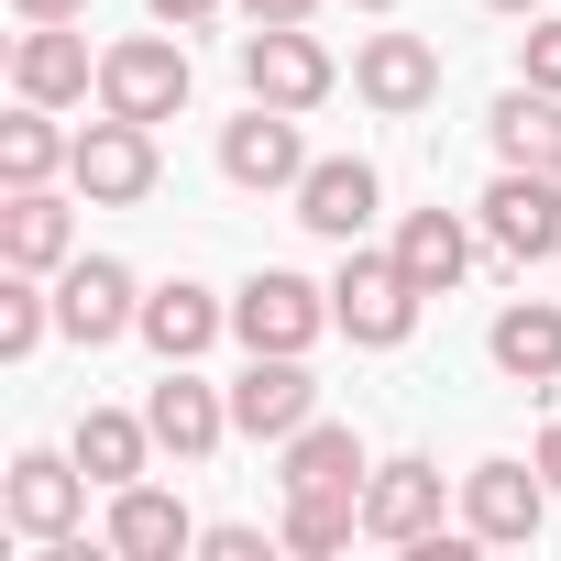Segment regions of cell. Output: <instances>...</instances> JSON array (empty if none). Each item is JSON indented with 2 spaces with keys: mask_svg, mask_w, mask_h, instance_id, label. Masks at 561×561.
Wrapping results in <instances>:
<instances>
[{
  "mask_svg": "<svg viewBox=\"0 0 561 561\" xmlns=\"http://www.w3.org/2000/svg\"><path fill=\"white\" fill-rule=\"evenodd\" d=\"M419 309H430V287H419L397 253L342 242V275H331V331H342L353 353H397V342L419 331Z\"/></svg>",
  "mask_w": 561,
  "mask_h": 561,
  "instance_id": "1",
  "label": "cell"
},
{
  "mask_svg": "<svg viewBox=\"0 0 561 561\" xmlns=\"http://www.w3.org/2000/svg\"><path fill=\"white\" fill-rule=\"evenodd\" d=\"M187 89H198V67H187L176 34H122V45H100V111H122V122H176Z\"/></svg>",
  "mask_w": 561,
  "mask_h": 561,
  "instance_id": "2",
  "label": "cell"
},
{
  "mask_svg": "<svg viewBox=\"0 0 561 561\" xmlns=\"http://www.w3.org/2000/svg\"><path fill=\"white\" fill-rule=\"evenodd\" d=\"M320 331H331V287H309L298 264L242 275V298H231V342L242 353H309Z\"/></svg>",
  "mask_w": 561,
  "mask_h": 561,
  "instance_id": "3",
  "label": "cell"
},
{
  "mask_svg": "<svg viewBox=\"0 0 561 561\" xmlns=\"http://www.w3.org/2000/svg\"><path fill=\"white\" fill-rule=\"evenodd\" d=\"M242 89H253L264 111H320V100L342 89V67H331V45H320L309 23H253V34H242Z\"/></svg>",
  "mask_w": 561,
  "mask_h": 561,
  "instance_id": "4",
  "label": "cell"
},
{
  "mask_svg": "<svg viewBox=\"0 0 561 561\" xmlns=\"http://www.w3.org/2000/svg\"><path fill=\"white\" fill-rule=\"evenodd\" d=\"M0 517H12L23 539H78V517H89V462H78V451H12V473H0Z\"/></svg>",
  "mask_w": 561,
  "mask_h": 561,
  "instance_id": "5",
  "label": "cell"
},
{
  "mask_svg": "<svg viewBox=\"0 0 561 561\" xmlns=\"http://www.w3.org/2000/svg\"><path fill=\"white\" fill-rule=\"evenodd\" d=\"M67 176H78V198H89V209H133V198H154V122L100 111V122L78 133Z\"/></svg>",
  "mask_w": 561,
  "mask_h": 561,
  "instance_id": "6",
  "label": "cell"
},
{
  "mask_svg": "<svg viewBox=\"0 0 561 561\" xmlns=\"http://www.w3.org/2000/svg\"><path fill=\"white\" fill-rule=\"evenodd\" d=\"M539 517H550V473H539V462H473V473H462V528H473L484 550H528Z\"/></svg>",
  "mask_w": 561,
  "mask_h": 561,
  "instance_id": "7",
  "label": "cell"
},
{
  "mask_svg": "<svg viewBox=\"0 0 561 561\" xmlns=\"http://www.w3.org/2000/svg\"><path fill=\"white\" fill-rule=\"evenodd\" d=\"M320 419V386H309V353H253L231 375V430L242 440H298Z\"/></svg>",
  "mask_w": 561,
  "mask_h": 561,
  "instance_id": "8",
  "label": "cell"
},
{
  "mask_svg": "<svg viewBox=\"0 0 561 561\" xmlns=\"http://www.w3.org/2000/svg\"><path fill=\"white\" fill-rule=\"evenodd\" d=\"M353 100L386 111V122L430 111V100H440V45H430V34H364V45H353Z\"/></svg>",
  "mask_w": 561,
  "mask_h": 561,
  "instance_id": "9",
  "label": "cell"
},
{
  "mask_svg": "<svg viewBox=\"0 0 561 561\" xmlns=\"http://www.w3.org/2000/svg\"><path fill=\"white\" fill-rule=\"evenodd\" d=\"M484 242L506 253V264H539V253H561V176H539V165H506L495 187H484Z\"/></svg>",
  "mask_w": 561,
  "mask_h": 561,
  "instance_id": "10",
  "label": "cell"
},
{
  "mask_svg": "<svg viewBox=\"0 0 561 561\" xmlns=\"http://www.w3.org/2000/svg\"><path fill=\"white\" fill-rule=\"evenodd\" d=\"M133 320H144L133 264H111V253H78V264L56 275V331H67V342H89V353H100V342H122Z\"/></svg>",
  "mask_w": 561,
  "mask_h": 561,
  "instance_id": "11",
  "label": "cell"
},
{
  "mask_svg": "<svg viewBox=\"0 0 561 561\" xmlns=\"http://www.w3.org/2000/svg\"><path fill=\"white\" fill-rule=\"evenodd\" d=\"M220 176H231V187H253V198H264V187H298V176H309L298 111H264V100H253L242 122H220Z\"/></svg>",
  "mask_w": 561,
  "mask_h": 561,
  "instance_id": "12",
  "label": "cell"
},
{
  "mask_svg": "<svg viewBox=\"0 0 561 561\" xmlns=\"http://www.w3.org/2000/svg\"><path fill=\"white\" fill-rule=\"evenodd\" d=\"M144 419H154V451H176V462H209V451L231 440V397H220V386H198L187 364H165V375H154Z\"/></svg>",
  "mask_w": 561,
  "mask_h": 561,
  "instance_id": "13",
  "label": "cell"
},
{
  "mask_svg": "<svg viewBox=\"0 0 561 561\" xmlns=\"http://www.w3.org/2000/svg\"><path fill=\"white\" fill-rule=\"evenodd\" d=\"M364 539H397V550H419V539H440V462H375L364 473Z\"/></svg>",
  "mask_w": 561,
  "mask_h": 561,
  "instance_id": "14",
  "label": "cell"
},
{
  "mask_svg": "<svg viewBox=\"0 0 561 561\" xmlns=\"http://www.w3.org/2000/svg\"><path fill=\"white\" fill-rule=\"evenodd\" d=\"M12 89H23V100H45V111L89 100V89H100L89 34H78V23H23V45H12Z\"/></svg>",
  "mask_w": 561,
  "mask_h": 561,
  "instance_id": "15",
  "label": "cell"
},
{
  "mask_svg": "<svg viewBox=\"0 0 561 561\" xmlns=\"http://www.w3.org/2000/svg\"><path fill=\"white\" fill-rule=\"evenodd\" d=\"M287 198H298V220H309L320 242H364V220H375V198H386V187H375V165H364V154H309V176H298Z\"/></svg>",
  "mask_w": 561,
  "mask_h": 561,
  "instance_id": "16",
  "label": "cell"
},
{
  "mask_svg": "<svg viewBox=\"0 0 561 561\" xmlns=\"http://www.w3.org/2000/svg\"><path fill=\"white\" fill-rule=\"evenodd\" d=\"M0 264L67 275V264H78V209H67L56 187H12V198H0Z\"/></svg>",
  "mask_w": 561,
  "mask_h": 561,
  "instance_id": "17",
  "label": "cell"
},
{
  "mask_svg": "<svg viewBox=\"0 0 561 561\" xmlns=\"http://www.w3.org/2000/svg\"><path fill=\"white\" fill-rule=\"evenodd\" d=\"M364 440L342 430V419H309L298 440H275V484H287V495H364Z\"/></svg>",
  "mask_w": 561,
  "mask_h": 561,
  "instance_id": "18",
  "label": "cell"
},
{
  "mask_svg": "<svg viewBox=\"0 0 561 561\" xmlns=\"http://www.w3.org/2000/svg\"><path fill=\"white\" fill-rule=\"evenodd\" d=\"M198 550V517L165 484H111V561H176Z\"/></svg>",
  "mask_w": 561,
  "mask_h": 561,
  "instance_id": "19",
  "label": "cell"
},
{
  "mask_svg": "<svg viewBox=\"0 0 561 561\" xmlns=\"http://www.w3.org/2000/svg\"><path fill=\"white\" fill-rule=\"evenodd\" d=\"M144 342H154V364H198L220 331H231V309L209 298V287H187V275H176V287H144V320H133Z\"/></svg>",
  "mask_w": 561,
  "mask_h": 561,
  "instance_id": "20",
  "label": "cell"
},
{
  "mask_svg": "<svg viewBox=\"0 0 561 561\" xmlns=\"http://www.w3.org/2000/svg\"><path fill=\"white\" fill-rule=\"evenodd\" d=\"M484 353H495V375H506V386H561V309H550V298L495 309Z\"/></svg>",
  "mask_w": 561,
  "mask_h": 561,
  "instance_id": "21",
  "label": "cell"
},
{
  "mask_svg": "<svg viewBox=\"0 0 561 561\" xmlns=\"http://www.w3.org/2000/svg\"><path fill=\"white\" fill-rule=\"evenodd\" d=\"M484 133H495V165H539V176H561V89H506L495 111H484Z\"/></svg>",
  "mask_w": 561,
  "mask_h": 561,
  "instance_id": "22",
  "label": "cell"
},
{
  "mask_svg": "<svg viewBox=\"0 0 561 561\" xmlns=\"http://www.w3.org/2000/svg\"><path fill=\"white\" fill-rule=\"evenodd\" d=\"M397 264L419 275L430 298H451L462 275H473V220H462V209H408V220H397Z\"/></svg>",
  "mask_w": 561,
  "mask_h": 561,
  "instance_id": "23",
  "label": "cell"
},
{
  "mask_svg": "<svg viewBox=\"0 0 561 561\" xmlns=\"http://www.w3.org/2000/svg\"><path fill=\"white\" fill-rule=\"evenodd\" d=\"M67 451L89 462V484H100V495H111V484H144V462H154V419H133V408H89Z\"/></svg>",
  "mask_w": 561,
  "mask_h": 561,
  "instance_id": "24",
  "label": "cell"
},
{
  "mask_svg": "<svg viewBox=\"0 0 561 561\" xmlns=\"http://www.w3.org/2000/svg\"><path fill=\"white\" fill-rule=\"evenodd\" d=\"M78 144L56 133V111L45 100H23L12 122H0V187H56V165H67Z\"/></svg>",
  "mask_w": 561,
  "mask_h": 561,
  "instance_id": "25",
  "label": "cell"
},
{
  "mask_svg": "<svg viewBox=\"0 0 561 561\" xmlns=\"http://www.w3.org/2000/svg\"><path fill=\"white\" fill-rule=\"evenodd\" d=\"M275 539L309 550V561H331V550L364 539V495H287V528H275Z\"/></svg>",
  "mask_w": 561,
  "mask_h": 561,
  "instance_id": "26",
  "label": "cell"
},
{
  "mask_svg": "<svg viewBox=\"0 0 561 561\" xmlns=\"http://www.w3.org/2000/svg\"><path fill=\"white\" fill-rule=\"evenodd\" d=\"M45 331H56V298H45V275H23V264H12V275H0V364H23Z\"/></svg>",
  "mask_w": 561,
  "mask_h": 561,
  "instance_id": "27",
  "label": "cell"
},
{
  "mask_svg": "<svg viewBox=\"0 0 561 561\" xmlns=\"http://www.w3.org/2000/svg\"><path fill=\"white\" fill-rule=\"evenodd\" d=\"M517 78H528V89H561V23L528 12V34H517Z\"/></svg>",
  "mask_w": 561,
  "mask_h": 561,
  "instance_id": "28",
  "label": "cell"
},
{
  "mask_svg": "<svg viewBox=\"0 0 561 561\" xmlns=\"http://www.w3.org/2000/svg\"><path fill=\"white\" fill-rule=\"evenodd\" d=\"M198 550H209V561H275L264 528H198Z\"/></svg>",
  "mask_w": 561,
  "mask_h": 561,
  "instance_id": "29",
  "label": "cell"
},
{
  "mask_svg": "<svg viewBox=\"0 0 561 561\" xmlns=\"http://www.w3.org/2000/svg\"><path fill=\"white\" fill-rule=\"evenodd\" d=\"M144 12H154L165 34H198V23H220V12H231V0H144Z\"/></svg>",
  "mask_w": 561,
  "mask_h": 561,
  "instance_id": "30",
  "label": "cell"
},
{
  "mask_svg": "<svg viewBox=\"0 0 561 561\" xmlns=\"http://www.w3.org/2000/svg\"><path fill=\"white\" fill-rule=\"evenodd\" d=\"M23 23H89V0H12Z\"/></svg>",
  "mask_w": 561,
  "mask_h": 561,
  "instance_id": "31",
  "label": "cell"
},
{
  "mask_svg": "<svg viewBox=\"0 0 561 561\" xmlns=\"http://www.w3.org/2000/svg\"><path fill=\"white\" fill-rule=\"evenodd\" d=\"M242 12H253V23H309L320 0H242Z\"/></svg>",
  "mask_w": 561,
  "mask_h": 561,
  "instance_id": "32",
  "label": "cell"
},
{
  "mask_svg": "<svg viewBox=\"0 0 561 561\" xmlns=\"http://www.w3.org/2000/svg\"><path fill=\"white\" fill-rule=\"evenodd\" d=\"M528 462H539V473H550V495H561V419L539 430V451H528Z\"/></svg>",
  "mask_w": 561,
  "mask_h": 561,
  "instance_id": "33",
  "label": "cell"
},
{
  "mask_svg": "<svg viewBox=\"0 0 561 561\" xmlns=\"http://www.w3.org/2000/svg\"><path fill=\"white\" fill-rule=\"evenodd\" d=\"M484 12H506V23H528V12H539V0H484Z\"/></svg>",
  "mask_w": 561,
  "mask_h": 561,
  "instance_id": "34",
  "label": "cell"
},
{
  "mask_svg": "<svg viewBox=\"0 0 561 561\" xmlns=\"http://www.w3.org/2000/svg\"><path fill=\"white\" fill-rule=\"evenodd\" d=\"M353 12H397V0H353Z\"/></svg>",
  "mask_w": 561,
  "mask_h": 561,
  "instance_id": "35",
  "label": "cell"
}]
</instances>
